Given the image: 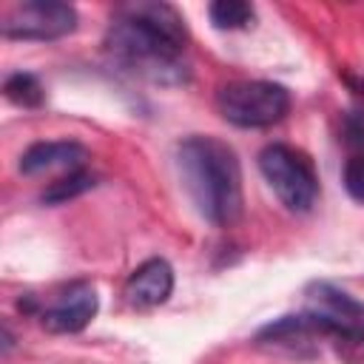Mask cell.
Listing matches in <instances>:
<instances>
[{"label":"cell","mask_w":364,"mask_h":364,"mask_svg":"<svg viewBox=\"0 0 364 364\" xmlns=\"http://www.w3.org/2000/svg\"><path fill=\"white\" fill-rule=\"evenodd\" d=\"M88 159V148L74 142V139H48V142H34L23 151L20 156V171L26 176L46 173V171H80Z\"/></svg>","instance_id":"cell-10"},{"label":"cell","mask_w":364,"mask_h":364,"mask_svg":"<svg viewBox=\"0 0 364 364\" xmlns=\"http://www.w3.org/2000/svg\"><path fill=\"white\" fill-rule=\"evenodd\" d=\"M77 31V9L60 0H28L17 3L3 14L0 34L6 40H60Z\"/></svg>","instance_id":"cell-6"},{"label":"cell","mask_w":364,"mask_h":364,"mask_svg":"<svg viewBox=\"0 0 364 364\" xmlns=\"http://www.w3.org/2000/svg\"><path fill=\"white\" fill-rule=\"evenodd\" d=\"M341 182H344V191H347L355 202H364V154H353V156L344 162Z\"/></svg>","instance_id":"cell-14"},{"label":"cell","mask_w":364,"mask_h":364,"mask_svg":"<svg viewBox=\"0 0 364 364\" xmlns=\"http://www.w3.org/2000/svg\"><path fill=\"white\" fill-rule=\"evenodd\" d=\"M185 43V20L168 3H125L105 31L111 60L159 85H182L188 80Z\"/></svg>","instance_id":"cell-1"},{"label":"cell","mask_w":364,"mask_h":364,"mask_svg":"<svg viewBox=\"0 0 364 364\" xmlns=\"http://www.w3.org/2000/svg\"><path fill=\"white\" fill-rule=\"evenodd\" d=\"M208 17L216 28L222 31H236V28H247L256 17V9L245 0H216L208 6Z\"/></svg>","instance_id":"cell-13"},{"label":"cell","mask_w":364,"mask_h":364,"mask_svg":"<svg viewBox=\"0 0 364 364\" xmlns=\"http://www.w3.org/2000/svg\"><path fill=\"white\" fill-rule=\"evenodd\" d=\"M3 94H6V100H9L11 105H17V108H40V105L46 102V88H43V82H40L34 74H28V71H17V74L6 77Z\"/></svg>","instance_id":"cell-12"},{"label":"cell","mask_w":364,"mask_h":364,"mask_svg":"<svg viewBox=\"0 0 364 364\" xmlns=\"http://www.w3.org/2000/svg\"><path fill=\"white\" fill-rule=\"evenodd\" d=\"M321 338L324 336L307 321V316L296 313V316H282V318L264 324L253 341L270 353H282L290 358H313L318 353Z\"/></svg>","instance_id":"cell-8"},{"label":"cell","mask_w":364,"mask_h":364,"mask_svg":"<svg viewBox=\"0 0 364 364\" xmlns=\"http://www.w3.org/2000/svg\"><path fill=\"white\" fill-rule=\"evenodd\" d=\"M94 185H97V176L88 173L85 168H80V171H68L65 176L48 182V188L40 193V199H43L46 205H63V202H71V199L82 196V193L91 191Z\"/></svg>","instance_id":"cell-11"},{"label":"cell","mask_w":364,"mask_h":364,"mask_svg":"<svg viewBox=\"0 0 364 364\" xmlns=\"http://www.w3.org/2000/svg\"><path fill=\"white\" fill-rule=\"evenodd\" d=\"M122 293H125V301L131 307H139V310L159 307L173 293V267L165 259H159V256L156 259H148V262H142L128 276Z\"/></svg>","instance_id":"cell-9"},{"label":"cell","mask_w":364,"mask_h":364,"mask_svg":"<svg viewBox=\"0 0 364 364\" xmlns=\"http://www.w3.org/2000/svg\"><path fill=\"white\" fill-rule=\"evenodd\" d=\"M216 108L236 128H267L290 114L293 94L270 80H233L216 91Z\"/></svg>","instance_id":"cell-3"},{"label":"cell","mask_w":364,"mask_h":364,"mask_svg":"<svg viewBox=\"0 0 364 364\" xmlns=\"http://www.w3.org/2000/svg\"><path fill=\"white\" fill-rule=\"evenodd\" d=\"M259 171L287 210L307 213L318 202V176L310 159L296 148L282 142L264 145L259 151Z\"/></svg>","instance_id":"cell-4"},{"label":"cell","mask_w":364,"mask_h":364,"mask_svg":"<svg viewBox=\"0 0 364 364\" xmlns=\"http://www.w3.org/2000/svg\"><path fill=\"white\" fill-rule=\"evenodd\" d=\"M301 313L324 338L364 341V301L330 282H313L304 290Z\"/></svg>","instance_id":"cell-5"},{"label":"cell","mask_w":364,"mask_h":364,"mask_svg":"<svg viewBox=\"0 0 364 364\" xmlns=\"http://www.w3.org/2000/svg\"><path fill=\"white\" fill-rule=\"evenodd\" d=\"M97 310H100V299L94 284L74 282L48 307L40 310V321L48 333H80L91 324Z\"/></svg>","instance_id":"cell-7"},{"label":"cell","mask_w":364,"mask_h":364,"mask_svg":"<svg viewBox=\"0 0 364 364\" xmlns=\"http://www.w3.org/2000/svg\"><path fill=\"white\" fill-rule=\"evenodd\" d=\"M176 171L196 213L210 225H233L245 208L242 165L219 136L191 134L176 142Z\"/></svg>","instance_id":"cell-2"}]
</instances>
